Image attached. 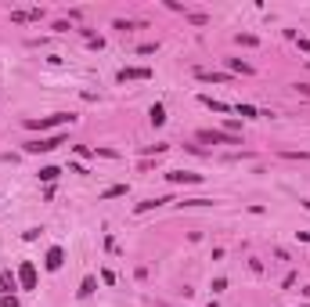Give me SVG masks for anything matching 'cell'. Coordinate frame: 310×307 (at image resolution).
<instances>
[{"instance_id": "1", "label": "cell", "mask_w": 310, "mask_h": 307, "mask_svg": "<svg viewBox=\"0 0 310 307\" xmlns=\"http://www.w3.org/2000/svg\"><path fill=\"white\" fill-rule=\"evenodd\" d=\"M58 145H65V134H54V137H33V141H25V152H29V156H36V152H51V148H58Z\"/></svg>"}, {"instance_id": "2", "label": "cell", "mask_w": 310, "mask_h": 307, "mask_svg": "<svg viewBox=\"0 0 310 307\" xmlns=\"http://www.w3.org/2000/svg\"><path fill=\"white\" fill-rule=\"evenodd\" d=\"M61 123H72V116H65V112H54V116H44V120H25L29 130H51V127H61Z\"/></svg>"}, {"instance_id": "3", "label": "cell", "mask_w": 310, "mask_h": 307, "mask_svg": "<svg viewBox=\"0 0 310 307\" xmlns=\"http://www.w3.org/2000/svg\"><path fill=\"white\" fill-rule=\"evenodd\" d=\"M18 286L22 289H36V267H33V260L18 264Z\"/></svg>"}, {"instance_id": "4", "label": "cell", "mask_w": 310, "mask_h": 307, "mask_svg": "<svg viewBox=\"0 0 310 307\" xmlns=\"http://www.w3.org/2000/svg\"><path fill=\"white\" fill-rule=\"evenodd\" d=\"M199 141H220V145H242L238 134H227V130H202Z\"/></svg>"}, {"instance_id": "5", "label": "cell", "mask_w": 310, "mask_h": 307, "mask_svg": "<svg viewBox=\"0 0 310 307\" xmlns=\"http://www.w3.org/2000/svg\"><path fill=\"white\" fill-rule=\"evenodd\" d=\"M166 181H170V184H199V181H202V174H188V170H170V174H166Z\"/></svg>"}, {"instance_id": "6", "label": "cell", "mask_w": 310, "mask_h": 307, "mask_svg": "<svg viewBox=\"0 0 310 307\" xmlns=\"http://www.w3.org/2000/svg\"><path fill=\"white\" fill-rule=\"evenodd\" d=\"M44 264H47V271H58V267L65 264V253H61V246H51V249H47V260H44Z\"/></svg>"}, {"instance_id": "7", "label": "cell", "mask_w": 310, "mask_h": 307, "mask_svg": "<svg viewBox=\"0 0 310 307\" xmlns=\"http://www.w3.org/2000/svg\"><path fill=\"white\" fill-rule=\"evenodd\" d=\"M119 80L127 83V80H151V69H144V65H137V69H123L119 72Z\"/></svg>"}, {"instance_id": "8", "label": "cell", "mask_w": 310, "mask_h": 307, "mask_svg": "<svg viewBox=\"0 0 310 307\" xmlns=\"http://www.w3.org/2000/svg\"><path fill=\"white\" fill-rule=\"evenodd\" d=\"M40 18H44L40 8H33V11H11V22H18V25L22 22H40Z\"/></svg>"}, {"instance_id": "9", "label": "cell", "mask_w": 310, "mask_h": 307, "mask_svg": "<svg viewBox=\"0 0 310 307\" xmlns=\"http://www.w3.org/2000/svg\"><path fill=\"white\" fill-rule=\"evenodd\" d=\"M195 76H199V80H202V83H227V80H231V76H227V72H206V69H199Z\"/></svg>"}, {"instance_id": "10", "label": "cell", "mask_w": 310, "mask_h": 307, "mask_svg": "<svg viewBox=\"0 0 310 307\" xmlns=\"http://www.w3.org/2000/svg\"><path fill=\"white\" fill-rule=\"evenodd\" d=\"M11 289H18V278H15L11 271H4V275H0V293L11 296Z\"/></svg>"}, {"instance_id": "11", "label": "cell", "mask_w": 310, "mask_h": 307, "mask_svg": "<svg viewBox=\"0 0 310 307\" xmlns=\"http://www.w3.org/2000/svg\"><path fill=\"white\" fill-rule=\"evenodd\" d=\"M227 69L238 72V76H253V65H245L242 58H227Z\"/></svg>"}, {"instance_id": "12", "label": "cell", "mask_w": 310, "mask_h": 307, "mask_svg": "<svg viewBox=\"0 0 310 307\" xmlns=\"http://www.w3.org/2000/svg\"><path fill=\"white\" fill-rule=\"evenodd\" d=\"M148 116H151V127H163V123H166V108H163V105H151Z\"/></svg>"}, {"instance_id": "13", "label": "cell", "mask_w": 310, "mask_h": 307, "mask_svg": "<svg viewBox=\"0 0 310 307\" xmlns=\"http://www.w3.org/2000/svg\"><path fill=\"white\" fill-rule=\"evenodd\" d=\"M163 203H173V199H144V203H137V213H148V210L163 206Z\"/></svg>"}, {"instance_id": "14", "label": "cell", "mask_w": 310, "mask_h": 307, "mask_svg": "<svg viewBox=\"0 0 310 307\" xmlns=\"http://www.w3.org/2000/svg\"><path fill=\"white\" fill-rule=\"evenodd\" d=\"M58 174H61L58 166H44V170H40V181H47V184H51V181H58Z\"/></svg>"}, {"instance_id": "15", "label": "cell", "mask_w": 310, "mask_h": 307, "mask_svg": "<svg viewBox=\"0 0 310 307\" xmlns=\"http://www.w3.org/2000/svg\"><path fill=\"white\" fill-rule=\"evenodd\" d=\"M115 196H127V184H112V188H105V199H115Z\"/></svg>"}, {"instance_id": "16", "label": "cell", "mask_w": 310, "mask_h": 307, "mask_svg": "<svg viewBox=\"0 0 310 307\" xmlns=\"http://www.w3.org/2000/svg\"><path fill=\"white\" fill-rule=\"evenodd\" d=\"M94 286H98V282H94V278L87 275V278L80 282V296H90V293H94Z\"/></svg>"}, {"instance_id": "17", "label": "cell", "mask_w": 310, "mask_h": 307, "mask_svg": "<svg viewBox=\"0 0 310 307\" xmlns=\"http://www.w3.org/2000/svg\"><path fill=\"white\" fill-rule=\"evenodd\" d=\"M202 105L213 108V112H227V105H224V101H213V98H202Z\"/></svg>"}, {"instance_id": "18", "label": "cell", "mask_w": 310, "mask_h": 307, "mask_svg": "<svg viewBox=\"0 0 310 307\" xmlns=\"http://www.w3.org/2000/svg\"><path fill=\"white\" fill-rule=\"evenodd\" d=\"M188 18H191V25H206V15H199V11H191Z\"/></svg>"}, {"instance_id": "19", "label": "cell", "mask_w": 310, "mask_h": 307, "mask_svg": "<svg viewBox=\"0 0 310 307\" xmlns=\"http://www.w3.org/2000/svg\"><path fill=\"white\" fill-rule=\"evenodd\" d=\"M0 303H4V307H18V300H15V296H4Z\"/></svg>"}, {"instance_id": "20", "label": "cell", "mask_w": 310, "mask_h": 307, "mask_svg": "<svg viewBox=\"0 0 310 307\" xmlns=\"http://www.w3.org/2000/svg\"><path fill=\"white\" fill-rule=\"evenodd\" d=\"M296 239L299 242H310V232H296Z\"/></svg>"}, {"instance_id": "21", "label": "cell", "mask_w": 310, "mask_h": 307, "mask_svg": "<svg viewBox=\"0 0 310 307\" xmlns=\"http://www.w3.org/2000/svg\"><path fill=\"white\" fill-rule=\"evenodd\" d=\"M303 206H306V210H310V199H303Z\"/></svg>"}]
</instances>
